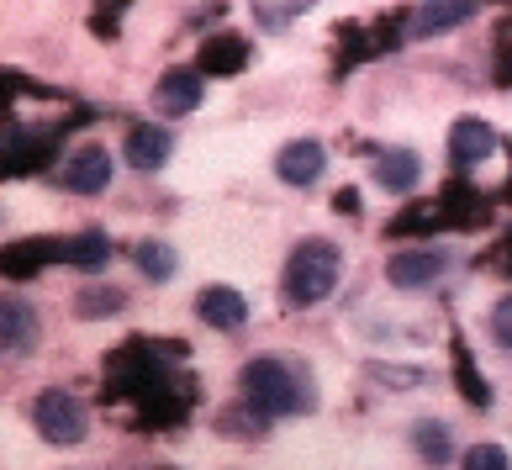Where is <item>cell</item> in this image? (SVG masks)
Masks as SVG:
<instances>
[{"mask_svg": "<svg viewBox=\"0 0 512 470\" xmlns=\"http://www.w3.org/2000/svg\"><path fill=\"white\" fill-rule=\"evenodd\" d=\"M243 391H249V402L264 412V418H286V412H312L317 391L307 381V370L291 365V360H275V354H264V360H249L243 370Z\"/></svg>", "mask_w": 512, "mask_h": 470, "instance_id": "obj_1", "label": "cell"}, {"mask_svg": "<svg viewBox=\"0 0 512 470\" xmlns=\"http://www.w3.org/2000/svg\"><path fill=\"white\" fill-rule=\"evenodd\" d=\"M344 280V254L333 249L328 238H307V243H296L291 259H286V302L291 307H317V302H328L333 286Z\"/></svg>", "mask_w": 512, "mask_h": 470, "instance_id": "obj_2", "label": "cell"}, {"mask_svg": "<svg viewBox=\"0 0 512 470\" xmlns=\"http://www.w3.org/2000/svg\"><path fill=\"white\" fill-rule=\"evenodd\" d=\"M32 423H37V434H43L48 444H80L90 434V412L80 397H69V391H43V397L32 402Z\"/></svg>", "mask_w": 512, "mask_h": 470, "instance_id": "obj_3", "label": "cell"}, {"mask_svg": "<svg viewBox=\"0 0 512 470\" xmlns=\"http://www.w3.org/2000/svg\"><path fill=\"white\" fill-rule=\"evenodd\" d=\"M37 338H43V323L27 296H0V360H22L37 349Z\"/></svg>", "mask_w": 512, "mask_h": 470, "instance_id": "obj_4", "label": "cell"}, {"mask_svg": "<svg viewBox=\"0 0 512 470\" xmlns=\"http://www.w3.org/2000/svg\"><path fill=\"white\" fill-rule=\"evenodd\" d=\"M444 270H449V249H439V243H412V249L391 254L386 280L402 286V291H417V286H433Z\"/></svg>", "mask_w": 512, "mask_h": 470, "instance_id": "obj_5", "label": "cell"}, {"mask_svg": "<svg viewBox=\"0 0 512 470\" xmlns=\"http://www.w3.org/2000/svg\"><path fill=\"white\" fill-rule=\"evenodd\" d=\"M59 180H64V191H74V196L106 191V185H111V154H106L101 143L74 148V154L64 159V169H59Z\"/></svg>", "mask_w": 512, "mask_h": 470, "instance_id": "obj_6", "label": "cell"}, {"mask_svg": "<svg viewBox=\"0 0 512 470\" xmlns=\"http://www.w3.org/2000/svg\"><path fill=\"white\" fill-rule=\"evenodd\" d=\"M201 96H206V85H201L196 69H169L164 80L154 85V106L164 111V117H185V111H196Z\"/></svg>", "mask_w": 512, "mask_h": 470, "instance_id": "obj_7", "label": "cell"}, {"mask_svg": "<svg viewBox=\"0 0 512 470\" xmlns=\"http://www.w3.org/2000/svg\"><path fill=\"white\" fill-rule=\"evenodd\" d=\"M322 169H328V154H322V143H312V138H296L275 154V175L286 185H312Z\"/></svg>", "mask_w": 512, "mask_h": 470, "instance_id": "obj_8", "label": "cell"}, {"mask_svg": "<svg viewBox=\"0 0 512 470\" xmlns=\"http://www.w3.org/2000/svg\"><path fill=\"white\" fill-rule=\"evenodd\" d=\"M497 154V133L481 122V117H465V122H454V133H449V159L470 169V164H481Z\"/></svg>", "mask_w": 512, "mask_h": 470, "instance_id": "obj_9", "label": "cell"}, {"mask_svg": "<svg viewBox=\"0 0 512 470\" xmlns=\"http://www.w3.org/2000/svg\"><path fill=\"white\" fill-rule=\"evenodd\" d=\"M196 312L212 328H243V323H249V296H238L233 286H206L196 296Z\"/></svg>", "mask_w": 512, "mask_h": 470, "instance_id": "obj_10", "label": "cell"}, {"mask_svg": "<svg viewBox=\"0 0 512 470\" xmlns=\"http://www.w3.org/2000/svg\"><path fill=\"white\" fill-rule=\"evenodd\" d=\"M169 154H175V138H169L164 127H132V133H127V164L143 169V175L164 169Z\"/></svg>", "mask_w": 512, "mask_h": 470, "instance_id": "obj_11", "label": "cell"}, {"mask_svg": "<svg viewBox=\"0 0 512 470\" xmlns=\"http://www.w3.org/2000/svg\"><path fill=\"white\" fill-rule=\"evenodd\" d=\"M375 180H381L391 196H407V191H417V180H423V159H417L412 148H386V154L375 159Z\"/></svg>", "mask_w": 512, "mask_h": 470, "instance_id": "obj_12", "label": "cell"}, {"mask_svg": "<svg viewBox=\"0 0 512 470\" xmlns=\"http://www.w3.org/2000/svg\"><path fill=\"white\" fill-rule=\"evenodd\" d=\"M460 22H470V6H460V0H449V6H423V11H412V37L449 32V27H460Z\"/></svg>", "mask_w": 512, "mask_h": 470, "instance_id": "obj_13", "label": "cell"}, {"mask_svg": "<svg viewBox=\"0 0 512 470\" xmlns=\"http://www.w3.org/2000/svg\"><path fill=\"white\" fill-rule=\"evenodd\" d=\"M64 259H69V265H80V270H101L106 259H111V238L90 228V233H80V238L64 243Z\"/></svg>", "mask_w": 512, "mask_h": 470, "instance_id": "obj_14", "label": "cell"}, {"mask_svg": "<svg viewBox=\"0 0 512 470\" xmlns=\"http://www.w3.org/2000/svg\"><path fill=\"white\" fill-rule=\"evenodd\" d=\"M132 259H138V270L148 275V280H169L180 270V259H175V249L169 243H159V238H148V243H138L132 249Z\"/></svg>", "mask_w": 512, "mask_h": 470, "instance_id": "obj_15", "label": "cell"}, {"mask_svg": "<svg viewBox=\"0 0 512 470\" xmlns=\"http://www.w3.org/2000/svg\"><path fill=\"white\" fill-rule=\"evenodd\" d=\"M243 59H249V43L243 37H217V43H206V53H201V69H238Z\"/></svg>", "mask_w": 512, "mask_h": 470, "instance_id": "obj_16", "label": "cell"}, {"mask_svg": "<svg viewBox=\"0 0 512 470\" xmlns=\"http://www.w3.org/2000/svg\"><path fill=\"white\" fill-rule=\"evenodd\" d=\"M127 296L117 286H96V291H80V302H74V312L80 317H111V312H122Z\"/></svg>", "mask_w": 512, "mask_h": 470, "instance_id": "obj_17", "label": "cell"}, {"mask_svg": "<svg viewBox=\"0 0 512 470\" xmlns=\"http://www.w3.org/2000/svg\"><path fill=\"white\" fill-rule=\"evenodd\" d=\"M460 470H512V455L502 444H476V449H465Z\"/></svg>", "mask_w": 512, "mask_h": 470, "instance_id": "obj_18", "label": "cell"}, {"mask_svg": "<svg viewBox=\"0 0 512 470\" xmlns=\"http://www.w3.org/2000/svg\"><path fill=\"white\" fill-rule=\"evenodd\" d=\"M491 333H497V344H507V349H512V296L491 307Z\"/></svg>", "mask_w": 512, "mask_h": 470, "instance_id": "obj_19", "label": "cell"}, {"mask_svg": "<svg viewBox=\"0 0 512 470\" xmlns=\"http://www.w3.org/2000/svg\"><path fill=\"white\" fill-rule=\"evenodd\" d=\"M417 444H423V449H428V455H433V460H444V428H439V423H428V428H417Z\"/></svg>", "mask_w": 512, "mask_h": 470, "instance_id": "obj_20", "label": "cell"}]
</instances>
